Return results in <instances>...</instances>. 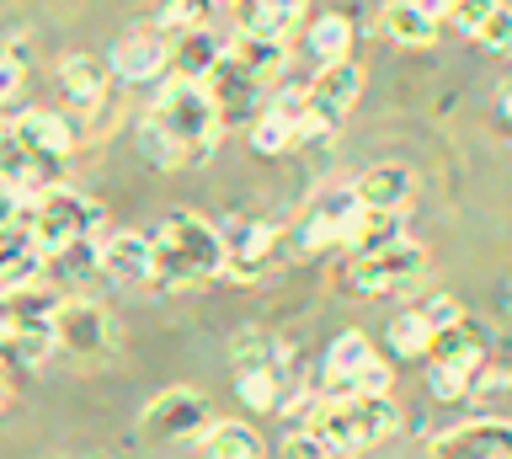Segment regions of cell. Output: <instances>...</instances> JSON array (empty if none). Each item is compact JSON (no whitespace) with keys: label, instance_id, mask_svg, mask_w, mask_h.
<instances>
[{"label":"cell","instance_id":"8d00e7d4","mask_svg":"<svg viewBox=\"0 0 512 459\" xmlns=\"http://www.w3.org/2000/svg\"><path fill=\"white\" fill-rule=\"evenodd\" d=\"M480 49H491V54H512V6H496L491 11V22L475 33Z\"/></svg>","mask_w":512,"mask_h":459},{"label":"cell","instance_id":"8992f818","mask_svg":"<svg viewBox=\"0 0 512 459\" xmlns=\"http://www.w3.org/2000/svg\"><path fill=\"white\" fill-rule=\"evenodd\" d=\"M422 267H427V246H416L411 235H400L395 246L352 257V267H347V289L363 294V299H384V294H395V289H406V283L422 278Z\"/></svg>","mask_w":512,"mask_h":459},{"label":"cell","instance_id":"4dcf8cb0","mask_svg":"<svg viewBox=\"0 0 512 459\" xmlns=\"http://www.w3.org/2000/svg\"><path fill=\"white\" fill-rule=\"evenodd\" d=\"M294 145H299V129H294L283 113L262 107V113L251 118V150H256V155H288Z\"/></svg>","mask_w":512,"mask_h":459},{"label":"cell","instance_id":"d4e9b609","mask_svg":"<svg viewBox=\"0 0 512 459\" xmlns=\"http://www.w3.org/2000/svg\"><path fill=\"white\" fill-rule=\"evenodd\" d=\"M203 454L208 459H267V443H262V433H256L251 422L224 417V422L203 427Z\"/></svg>","mask_w":512,"mask_h":459},{"label":"cell","instance_id":"ab89813d","mask_svg":"<svg viewBox=\"0 0 512 459\" xmlns=\"http://www.w3.org/2000/svg\"><path fill=\"white\" fill-rule=\"evenodd\" d=\"M416 315L427 321V331H443L448 321H459L464 310H459V299H454V294H432L427 305H416Z\"/></svg>","mask_w":512,"mask_h":459},{"label":"cell","instance_id":"30bf717a","mask_svg":"<svg viewBox=\"0 0 512 459\" xmlns=\"http://www.w3.org/2000/svg\"><path fill=\"white\" fill-rule=\"evenodd\" d=\"M54 347L70 358H102L112 347V321L96 299H59L54 305Z\"/></svg>","mask_w":512,"mask_h":459},{"label":"cell","instance_id":"603a6c76","mask_svg":"<svg viewBox=\"0 0 512 459\" xmlns=\"http://www.w3.org/2000/svg\"><path fill=\"white\" fill-rule=\"evenodd\" d=\"M219 59H224V43L208 33V27H187V33H176L171 38V75L176 81H208V75L219 70Z\"/></svg>","mask_w":512,"mask_h":459},{"label":"cell","instance_id":"9c48e42d","mask_svg":"<svg viewBox=\"0 0 512 459\" xmlns=\"http://www.w3.org/2000/svg\"><path fill=\"white\" fill-rule=\"evenodd\" d=\"M203 427H208L203 395L187 390V385H171V390H160L155 401L144 406L139 438L144 443H192V438H203Z\"/></svg>","mask_w":512,"mask_h":459},{"label":"cell","instance_id":"7c38bea8","mask_svg":"<svg viewBox=\"0 0 512 459\" xmlns=\"http://www.w3.org/2000/svg\"><path fill=\"white\" fill-rule=\"evenodd\" d=\"M358 214H363L358 193H352V187H331V193L304 214V225L294 230V246L304 257H315V251H326V246H347V230Z\"/></svg>","mask_w":512,"mask_h":459},{"label":"cell","instance_id":"277c9868","mask_svg":"<svg viewBox=\"0 0 512 459\" xmlns=\"http://www.w3.org/2000/svg\"><path fill=\"white\" fill-rule=\"evenodd\" d=\"M96 225H102V209L86 193H75V187H43L27 214V230L38 235L43 257H64V251L86 246Z\"/></svg>","mask_w":512,"mask_h":459},{"label":"cell","instance_id":"b9f144b4","mask_svg":"<svg viewBox=\"0 0 512 459\" xmlns=\"http://www.w3.org/2000/svg\"><path fill=\"white\" fill-rule=\"evenodd\" d=\"M16 219H22V193L0 182V230H6V225H16Z\"/></svg>","mask_w":512,"mask_h":459},{"label":"cell","instance_id":"d590c367","mask_svg":"<svg viewBox=\"0 0 512 459\" xmlns=\"http://www.w3.org/2000/svg\"><path fill=\"white\" fill-rule=\"evenodd\" d=\"M496 6H502V0H454V6H448V22H454L459 27V33H480V27H486L491 22V11Z\"/></svg>","mask_w":512,"mask_h":459},{"label":"cell","instance_id":"484cf974","mask_svg":"<svg viewBox=\"0 0 512 459\" xmlns=\"http://www.w3.org/2000/svg\"><path fill=\"white\" fill-rule=\"evenodd\" d=\"M208 97H214V107H219V118L224 123H230V118H256V91H262V86H251L246 81V75H235L230 65H224V59H219V70L214 75H208Z\"/></svg>","mask_w":512,"mask_h":459},{"label":"cell","instance_id":"2e32d148","mask_svg":"<svg viewBox=\"0 0 512 459\" xmlns=\"http://www.w3.org/2000/svg\"><path fill=\"white\" fill-rule=\"evenodd\" d=\"M0 182L16 187V193H32L38 198L43 187H59V161H43V155H32L22 139L11 134V123H0Z\"/></svg>","mask_w":512,"mask_h":459},{"label":"cell","instance_id":"83f0119b","mask_svg":"<svg viewBox=\"0 0 512 459\" xmlns=\"http://www.w3.org/2000/svg\"><path fill=\"white\" fill-rule=\"evenodd\" d=\"M400 235H406L400 214H390V209H363L358 219H352V230H347V251H352V257H363V251H384V246H395Z\"/></svg>","mask_w":512,"mask_h":459},{"label":"cell","instance_id":"4fadbf2b","mask_svg":"<svg viewBox=\"0 0 512 459\" xmlns=\"http://www.w3.org/2000/svg\"><path fill=\"white\" fill-rule=\"evenodd\" d=\"M486 326L470 321V315H459V321H448L443 331H432V342H427V363L432 369H459V374H470L486 363Z\"/></svg>","mask_w":512,"mask_h":459},{"label":"cell","instance_id":"5bb4252c","mask_svg":"<svg viewBox=\"0 0 512 459\" xmlns=\"http://www.w3.org/2000/svg\"><path fill=\"white\" fill-rule=\"evenodd\" d=\"M96 267L112 283H155V246L144 230H112L96 246Z\"/></svg>","mask_w":512,"mask_h":459},{"label":"cell","instance_id":"8fae6325","mask_svg":"<svg viewBox=\"0 0 512 459\" xmlns=\"http://www.w3.org/2000/svg\"><path fill=\"white\" fill-rule=\"evenodd\" d=\"M427 459H512L507 417H470L427 443Z\"/></svg>","mask_w":512,"mask_h":459},{"label":"cell","instance_id":"ac0fdd59","mask_svg":"<svg viewBox=\"0 0 512 459\" xmlns=\"http://www.w3.org/2000/svg\"><path fill=\"white\" fill-rule=\"evenodd\" d=\"M107 86H112V65L96 54H64L59 59V91L64 102L80 107V113H96L107 102Z\"/></svg>","mask_w":512,"mask_h":459},{"label":"cell","instance_id":"3957f363","mask_svg":"<svg viewBox=\"0 0 512 459\" xmlns=\"http://www.w3.org/2000/svg\"><path fill=\"white\" fill-rule=\"evenodd\" d=\"M150 246H155V283H171V289H192V283H208L224 273L219 225H208L192 209H171L155 225Z\"/></svg>","mask_w":512,"mask_h":459},{"label":"cell","instance_id":"7402d4cb","mask_svg":"<svg viewBox=\"0 0 512 459\" xmlns=\"http://www.w3.org/2000/svg\"><path fill=\"white\" fill-rule=\"evenodd\" d=\"M224 65L235 75H246L251 86H267V81H278V70H283V43L256 38V33H235L224 43Z\"/></svg>","mask_w":512,"mask_h":459},{"label":"cell","instance_id":"9a60e30c","mask_svg":"<svg viewBox=\"0 0 512 459\" xmlns=\"http://www.w3.org/2000/svg\"><path fill=\"white\" fill-rule=\"evenodd\" d=\"M107 65L118 81H160L171 65V43L160 27H144V33H123L118 49L107 54Z\"/></svg>","mask_w":512,"mask_h":459},{"label":"cell","instance_id":"bcb514c9","mask_svg":"<svg viewBox=\"0 0 512 459\" xmlns=\"http://www.w3.org/2000/svg\"><path fill=\"white\" fill-rule=\"evenodd\" d=\"M502 310H507V315H512V278H507V283H502Z\"/></svg>","mask_w":512,"mask_h":459},{"label":"cell","instance_id":"1f68e13d","mask_svg":"<svg viewBox=\"0 0 512 459\" xmlns=\"http://www.w3.org/2000/svg\"><path fill=\"white\" fill-rule=\"evenodd\" d=\"M384 342H390L395 358H427L432 331L416 310H400V315H390V326H384Z\"/></svg>","mask_w":512,"mask_h":459},{"label":"cell","instance_id":"d6986e66","mask_svg":"<svg viewBox=\"0 0 512 459\" xmlns=\"http://www.w3.org/2000/svg\"><path fill=\"white\" fill-rule=\"evenodd\" d=\"M352 193H358V203L363 209H390V214H400L411 203V193H416V171L406 166V161H379V166H368L358 182H352Z\"/></svg>","mask_w":512,"mask_h":459},{"label":"cell","instance_id":"f35d334b","mask_svg":"<svg viewBox=\"0 0 512 459\" xmlns=\"http://www.w3.org/2000/svg\"><path fill=\"white\" fill-rule=\"evenodd\" d=\"M390 390H395V369L384 358H374L358 379H352V395H390Z\"/></svg>","mask_w":512,"mask_h":459},{"label":"cell","instance_id":"6da1fadb","mask_svg":"<svg viewBox=\"0 0 512 459\" xmlns=\"http://www.w3.org/2000/svg\"><path fill=\"white\" fill-rule=\"evenodd\" d=\"M219 134H224V118L214 97H208V86L171 75V86H160V97L150 102V113L139 123V150L144 161L182 171V166H203L214 155Z\"/></svg>","mask_w":512,"mask_h":459},{"label":"cell","instance_id":"f1b7e54d","mask_svg":"<svg viewBox=\"0 0 512 459\" xmlns=\"http://www.w3.org/2000/svg\"><path fill=\"white\" fill-rule=\"evenodd\" d=\"M283 390H288V379H283L278 363H262V369H240L235 374V395H240V406H251V411H278Z\"/></svg>","mask_w":512,"mask_h":459},{"label":"cell","instance_id":"ffe728a7","mask_svg":"<svg viewBox=\"0 0 512 459\" xmlns=\"http://www.w3.org/2000/svg\"><path fill=\"white\" fill-rule=\"evenodd\" d=\"M374 342L363 337V331H342L331 347H326V363H320V395H352V379H358L368 363H374Z\"/></svg>","mask_w":512,"mask_h":459},{"label":"cell","instance_id":"4316f807","mask_svg":"<svg viewBox=\"0 0 512 459\" xmlns=\"http://www.w3.org/2000/svg\"><path fill=\"white\" fill-rule=\"evenodd\" d=\"M379 33L390 43H400V49H427V43L438 38V22H427L411 0H390V6L379 11Z\"/></svg>","mask_w":512,"mask_h":459},{"label":"cell","instance_id":"e0dca14e","mask_svg":"<svg viewBox=\"0 0 512 459\" xmlns=\"http://www.w3.org/2000/svg\"><path fill=\"white\" fill-rule=\"evenodd\" d=\"M38 273H43V246L27 230V219H16V225L0 230V294H16L27 283H38Z\"/></svg>","mask_w":512,"mask_h":459},{"label":"cell","instance_id":"52a82bcc","mask_svg":"<svg viewBox=\"0 0 512 459\" xmlns=\"http://www.w3.org/2000/svg\"><path fill=\"white\" fill-rule=\"evenodd\" d=\"M304 97H310L315 139L336 134V129L347 123V113L358 107V97H363V70H358V59H331V65H320L315 81L304 86Z\"/></svg>","mask_w":512,"mask_h":459},{"label":"cell","instance_id":"44dd1931","mask_svg":"<svg viewBox=\"0 0 512 459\" xmlns=\"http://www.w3.org/2000/svg\"><path fill=\"white\" fill-rule=\"evenodd\" d=\"M11 134L22 139L32 155H43V161H64V155L75 150V129L64 113H38V107H32V113H16Z\"/></svg>","mask_w":512,"mask_h":459},{"label":"cell","instance_id":"e575fe53","mask_svg":"<svg viewBox=\"0 0 512 459\" xmlns=\"http://www.w3.org/2000/svg\"><path fill=\"white\" fill-rule=\"evenodd\" d=\"M278 454H283V459H331V449L320 443V433H315L310 422L288 427V433H283V443H278Z\"/></svg>","mask_w":512,"mask_h":459},{"label":"cell","instance_id":"ba28073f","mask_svg":"<svg viewBox=\"0 0 512 459\" xmlns=\"http://www.w3.org/2000/svg\"><path fill=\"white\" fill-rule=\"evenodd\" d=\"M219 246H224V273L251 283L278 257V225H267L256 214H230V219H219Z\"/></svg>","mask_w":512,"mask_h":459},{"label":"cell","instance_id":"7bdbcfd3","mask_svg":"<svg viewBox=\"0 0 512 459\" xmlns=\"http://www.w3.org/2000/svg\"><path fill=\"white\" fill-rule=\"evenodd\" d=\"M416 11H422L427 22H448V6H454V0H411Z\"/></svg>","mask_w":512,"mask_h":459},{"label":"cell","instance_id":"836d02e7","mask_svg":"<svg viewBox=\"0 0 512 459\" xmlns=\"http://www.w3.org/2000/svg\"><path fill=\"white\" fill-rule=\"evenodd\" d=\"M208 11H214V0H160V33H187V27H203Z\"/></svg>","mask_w":512,"mask_h":459},{"label":"cell","instance_id":"7a4b0ae2","mask_svg":"<svg viewBox=\"0 0 512 459\" xmlns=\"http://www.w3.org/2000/svg\"><path fill=\"white\" fill-rule=\"evenodd\" d=\"M310 427L331 449V459L336 454L363 459L400 433V406L390 395H320V406L310 411Z\"/></svg>","mask_w":512,"mask_h":459},{"label":"cell","instance_id":"ee69618b","mask_svg":"<svg viewBox=\"0 0 512 459\" xmlns=\"http://www.w3.org/2000/svg\"><path fill=\"white\" fill-rule=\"evenodd\" d=\"M496 123H502V129H512V86L496 91Z\"/></svg>","mask_w":512,"mask_h":459},{"label":"cell","instance_id":"d6a6232c","mask_svg":"<svg viewBox=\"0 0 512 459\" xmlns=\"http://www.w3.org/2000/svg\"><path fill=\"white\" fill-rule=\"evenodd\" d=\"M230 358H235V374L240 369H262V363H278L283 358V342L267 337V331H256V326H240L235 337H230Z\"/></svg>","mask_w":512,"mask_h":459},{"label":"cell","instance_id":"74e56055","mask_svg":"<svg viewBox=\"0 0 512 459\" xmlns=\"http://www.w3.org/2000/svg\"><path fill=\"white\" fill-rule=\"evenodd\" d=\"M427 385L438 401H470V374H459V369H432L427 363Z\"/></svg>","mask_w":512,"mask_h":459},{"label":"cell","instance_id":"60d3db41","mask_svg":"<svg viewBox=\"0 0 512 459\" xmlns=\"http://www.w3.org/2000/svg\"><path fill=\"white\" fill-rule=\"evenodd\" d=\"M22 86H27V65H22V59H11V54H0V102H16V97H22Z\"/></svg>","mask_w":512,"mask_h":459},{"label":"cell","instance_id":"f546056e","mask_svg":"<svg viewBox=\"0 0 512 459\" xmlns=\"http://www.w3.org/2000/svg\"><path fill=\"white\" fill-rule=\"evenodd\" d=\"M304 43H310V54L320 59V65H331V59H352V22L342 17V11H326V17L310 22Z\"/></svg>","mask_w":512,"mask_h":459},{"label":"cell","instance_id":"f6af8a7d","mask_svg":"<svg viewBox=\"0 0 512 459\" xmlns=\"http://www.w3.org/2000/svg\"><path fill=\"white\" fill-rule=\"evenodd\" d=\"M11 401H16V390H11V369H6V358H0V417L11 411Z\"/></svg>","mask_w":512,"mask_h":459},{"label":"cell","instance_id":"cb8c5ba5","mask_svg":"<svg viewBox=\"0 0 512 459\" xmlns=\"http://www.w3.org/2000/svg\"><path fill=\"white\" fill-rule=\"evenodd\" d=\"M240 6V33H256V38H288L299 33V17H304V0H235Z\"/></svg>","mask_w":512,"mask_h":459},{"label":"cell","instance_id":"5b68a950","mask_svg":"<svg viewBox=\"0 0 512 459\" xmlns=\"http://www.w3.org/2000/svg\"><path fill=\"white\" fill-rule=\"evenodd\" d=\"M54 305L59 299H38V283L6 294V315H0V353L16 363H43L54 353Z\"/></svg>","mask_w":512,"mask_h":459}]
</instances>
